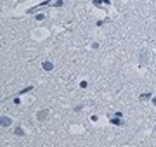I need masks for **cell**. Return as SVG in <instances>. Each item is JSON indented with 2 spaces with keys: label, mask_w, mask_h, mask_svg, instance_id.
I'll return each instance as SVG.
<instances>
[{
  "label": "cell",
  "mask_w": 156,
  "mask_h": 147,
  "mask_svg": "<svg viewBox=\"0 0 156 147\" xmlns=\"http://www.w3.org/2000/svg\"><path fill=\"white\" fill-rule=\"evenodd\" d=\"M151 57H153V50H151V49H147V47H142V49L139 50V54H137L139 64H142V66H146V64H149Z\"/></svg>",
  "instance_id": "1"
},
{
  "label": "cell",
  "mask_w": 156,
  "mask_h": 147,
  "mask_svg": "<svg viewBox=\"0 0 156 147\" xmlns=\"http://www.w3.org/2000/svg\"><path fill=\"white\" fill-rule=\"evenodd\" d=\"M50 31L47 28H33L31 29V38L37 40V42H42V40H47L49 38Z\"/></svg>",
  "instance_id": "2"
},
{
  "label": "cell",
  "mask_w": 156,
  "mask_h": 147,
  "mask_svg": "<svg viewBox=\"0 0 156 147\" xmlns=\"http://www.w3.org/2000/svg\"><path fill=\"white\" fill-rule=\"evenodd\" d=\"M50 118V109H38L37 113H35V119L38 121V123H44V121H47V119Z\"/></svg>",
  "instance_id": "3"
},
{
  "label": "cell",
  "mask_w": 156,
  "mask_h": 147,
  "mask_svg": "<svg viewBox=\"0 0 156 147\" xmlns=\"http://www.w3.org/2000/svg\"><path fill=\"white\" fill-rule=\"evenodd\" d=\"M12 125H14V119L11 116H7V114H2L0 116V126L2 128H11Z\"/></svg>",
  "instance_id": "4"
},
{
  "label": "cell",
  "mask_w": 156,
  "mask_h": 147,
  "mask_svg": "<svg viewBox=\"0 0 156 147\" xmlns=\"http://www.w3.org/2000/svg\"><path fill=\"white\" fill-rule=\"evenodd\" d=\"M42 68L45 69V71H52V69H54V64H52V62H44V64H42Z\"/></svg>",
  "instance_id": "5"
},
{
  "label": "cell",
  "mask_w": 156,
  "mask_h": 147,
  "mask_svg": "<svg viewBox=\"0 0 156 147\" xmlns=\"http://www.w3.org/2000/svg\"><path fill=\"white\" fill-rule=\"evenodd\" d=\"M14 133H16V135H24V130H23V128H19V126H17L16 130H14Z\"/></svg>",
  "instance_id": "6"
},
{
  "label": "cell",
  "mask_w": 156,
  "mask_h": 147,
  "mask_svg": "<svg viewBox=\"0 0 156 147\" xmlns=\"http://www.w3.org/2000/svg\"><path fill=\"white\" fill-rule=\"evenodd\" d=\"M90 49H99V43H95V42H94V43L90 45Z\"/></svg>",
  "instance_id": "7"
},
{
  "label": "cell",
  "mask_w": 156,
  "mask_h": 147,
  "mask_svg": "<svg viewBox=\"0 0 156 147\" xmlns=\"http://www.w3.org/2000/svg\"><path fill=\"white\" fill-rule=\"evenodd\" d=\"M44 17H45V14H37V19H38V21L40 19H44Z\"/></svg>",
  "instance_id": "8"
},
{
  "label": "cell",
  "mask_w": 156,
  "mask_h": 147,
  "mask_svg": "<svg viewBox=\"0 0 156 147\" xmlns=\"http://www.w3.org/2000/svg\"><path fill=\"white\" fill-rule=\"evenodd\" d=\"M153 132H154V133H156V123H154V126H153Z\"/></svg>",
  "instance_id": "9"
},
{
  "label": "cell",
  "mask_w": 156,
  "mask_h": 147,
  "mask_svg": "<svg viewBox=\"0 0 156 147\" xmlns=\"http://www.w3.org/2000/svg\"><path fill=\"white\" fill-rule=\"evenodd\" d=\"M140 2H142V0H140Z\"/></svg>",
  "instance_id": "10"
}]
</instances>
